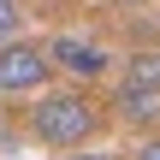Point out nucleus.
Wrapping results in <instances>:
<instances>
[{
    "label": "nucleus",
    "mask_w": 160,
    "mask_h": 160,
    "mask_svg": "<svg viewBox=\"0 0 160 160\" xmlns=\"http://www.w3.org/2000/svg\"><path fill=\"white\" fill-rule=\"evenodd\" d=\"M101 125V107L83 95V89H53L30 107V137L48 142V148H83Z\"/></svg>",
    "instance_id": "obj_1"
},
{
    "label": "nucleus",
    "mask_w": 160,
    "mask_h": 160,
    "mask_svg": "<svg viewBox=\"0 0 160 160\" xmlns=\"http://www.w3.org/2000/svg\"><path fill=\"white\" fill-rule=\"evenodd\" d=\"M48 48L36 42H6L0 48V95H36L48 83Z\"/></svg>",
    "instance_id": "obj_2"
},
{
    "label": "nucleus",
    "mask_w": 160,
    "mask_h": 160,
    "mask_svg": "<svg viewBox=\"0 0 160 160\" xmlns=\"http://www.w3.org/2000/svg\"><path fill=\"white\" fill-rule=\"evenodd\" d=\"M48 65L53 71H71V77H107L113 71V53L101 42H83V36H53L48 42Z\"/></svg>",
    "instance_id": "obj_3"
},
{
    "label": "nucleus",
    "mask_w": 160,
    "mask_h": 160,
    "mask_svg": "<svg viewBox=\"0 0 160 160\" xmlns=\"http://www.w3.org/2000/svg\"><path fill=\"white\" fill-rule=\"evenodd\" d=\"M125 89L160 95V53H137V59H131V71H125Z\"/></svg>",
    "instance_id": "obj_4"
},
{
    "label": "nucleus",
    "mask_w": 160,
    "mask_h": 160,
    "mask_svg": "<svg viewBox=\"0 0 160 160\" xmlns=\"http://www.w3.org/2000/svg\"><path fill=\"white\" fill-rule=\"evenodd\" d=\"M154 107H160V95H142V89H125V83H119V113H125V119L142 125V119H154Z\"/></svg>",
    "instance_id": "obj_5"
},
{
    "label": "nucleus",
    "mask_w": 160,
    "mask_h": 160,
    "mask_svg": "<svg viewBox=\"0 0 160 160\" xmlns=\"http://www.w3.org/2000/svg\"><path fill=\"white\" fill-rule=\"evenodd\" d=\"M18 24H24L18 0H0V48H6V42H18Z\"/></svg>",
    "instance_id": "obj_6"
},
{
    "label": "nucleus",
    "mask_w": 160,
    "mask_h": 160,
    "mask_svg": "<svg viewBox=\"0 0 160 160\" xmlns=\"http://www.w3.org/2000/svg\"><path fill=\"white\" fill-rule=\"evenodd\" d=\"M137 160H160V137H148V142L137 148Z\"/></svg>",
    "instance_id": "obj_7"
},
{
    "label": "nucleus",
    "mask_w": 160,
    "mask_h": 160,
    "mask_svg": "<svg viewBox=\"0 0 160 160\" xmlns=\"http://www.w3.org/2000/svg\"><path fill=\"white\" fill-rule=\"evenodd\" d=\"M71 160H113V154H71Z\"/></svg>",
    "instance_id": "obj_8"
}]
</instances>
